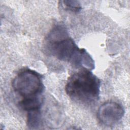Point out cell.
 <instances>
[{"label":"cell","instance_id":"1","mask_svg":"<svg viewBox=\"0 0 130 130\" xmlns=\"http://www.w3.org/2000/svg\"><path fill=\"white\" fill-rule=\"evenodd\" d=\"M46 51L58 59L88 70L94 68V62L84 48H79L62 24L54 26L45 40Z\"/></svg>","mask_w":130,"mask_h":130},{"label":"cell","instance_id":"2","mask_svg":"<svg viewBox=\"0 0 130 130\" xmlns=\"http://www.w3.org/2000/svg\"><path fill=\"white\" fill-rule=\"evenodd\" d=\"M100 87V80L90 70L83 69L69 77L65 91L72 101L90 105L99 100Z\"/></svg>","mask_w":130,"mask_h":130},{"label":"cell","instance_id":"3","mask_svg":"<svg viewBox=\"0 0 130 130\" xmlns=\"http://www.w3.org/2000/svg\"><path fill=\"white\" fill-rule=\"evenodd\" d=\"M12 86L14 91L23 98L39 97L44 89L41 74L28 68L22 69L17 73L12 81Z\"/></svg>","mask_w":130,"mask_h":130},{"label":"cell","instance_id":"4","mask_svg":"<svg viewBox=\"0 0 130 130\" xmlns=\"http://www.w3.org/2000/svg\"><path fill=\"white\" fill-rule=\"evenodd\" d=\"M124 113L123 107L119 103L113 101L107 102L99 108L97 118L102 125L111 126L122 119Z\"/></svg>","mask_w":130,"mask_h":130},{"label":"cell","instance_id":"5","mask_svg":"<svg viewBox=\"0 0 130 130\" xmlns=\"http://www.w3.org/2000/svg\"><path fill=\"white\" fill-rule=\"evenodd\" d=\"M42 102L43 101L40 96L23 98V99L19 102V106L21 109L29 112L30 111L40 110Z\"/></svg>","mask_w":130,"mask_h":130},{"label":"cell","instance_id":"6","mask_svg":"<svg viewBox=\"0 0 130 130\" xmlns=\"http://www.w3.org/2000/svg\"><path fill=\"white\" fill-rule=\"evenodd\" d=\"M27 126L30 129H38L42 124V116L40 110L27 112Z\"/></svg>","mask_w":130,"mask_h":130},{"label":"cell","instance_id":"7","mask_svg":"<svg viewBox=\"0 0 130 130\" xmlns=\"http://www.w3.org/2000/svg\"><path fill=\"white\" fill-rule=\"evenodd\" d=\"M61 2L63 3V6L66 10H70L72 12H78L81 9L80 4L78 1H63Z\"/></svg>","mask_w":130,"mask_h":130}]
</instances>
